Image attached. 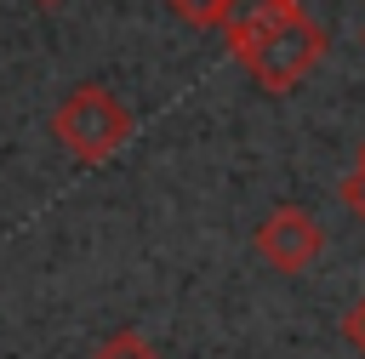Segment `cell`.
<instances>
[{"label":"cell","mask_w":365,"mask_h":359,"mask_svg":"<svg viewBox=\"0 0 365 359\" xmlns=\"http://www.w3.org/2000/svg\"><path fill=\"white\" fill-rule=\"evenodd\" d=\"M51 137H57V148H63L68 160H80V165H108V160L131 142V108H125L108 85L86 80V85H74V91L57 103Z\"/></svg>","instance_id":"obj_1"},{"label":"cell","mask_w":365,"mask_h":359,"mask_svg":"<svg viewBox=\"0 0 365 359\" xmlns=\"http://www.w3.org/2000/svg\"><path fill=\"white\" fill-rule=\"evenodd\" d=\"M319 57H325V28L297 6L262 46H251L245 57H240V68L251 74V85L257 91H268V97H285V91H297L314 68H319Z\"/></svg>","instance_id":"obj_2"},{"label":"cell","mask_w":365,"mask_h":359,"mask_svg":"<svg viewBox=\"0 0 365 359\" xmlns=\"http://www.w3.org/2000/svg\"><path fill=\"white\" fill-rule=\"evenodd\" d=\"M325 251V228L302 211V205H274L262 222H257V256L274 268V274H302L314 268Z\"/></svg>","instance_id":"obj_3"},{"label":"cell","mask_w":365,"mask_h":359,"mask_svg":"<svg viewBox=\"0 0 365 359\" xmlns=\"http://www.w3.org/2000/svg\"><path fill=\"white\" fill-rule=\"evenodd\" d=\"M297 11V0H228V11H222V40H228V51H234V63L251 51V46H262L285 17Z\"/></svg>","instance_id":"obj_4"},{"label":"cell","mask_w":365,"mask_h":359,"mask_svg":"<svg viewBox=\"0 0 365 359\" xmlns=\"http://www.w3.org/2000/svg\"><path fill=\"white\" fill-rule=\"evenodd\" d=\"M91 359H160V348H154L143 331H114L108 342H97Z\"/></svg>","instance_id":"obj_5"},{"label":"cell","mask_w":365,"mask_h":359,"mask_svg":"<svg viewBox=\"0 0 365 359\" xmlns=\"http://www.w3.org/2000/svg\"><path fill=\"white\" fill-rule=\"evenodd\" d=\"M188 28H217L222 23V11H228V0H165Z\"/></svg>","instance_id":"obj_6"},{"label":"cell","mask_w":365,"mask_h":359,"mask_svg":"<svg viewBox=\"0 0 365 359\" xmlns=\"http://www.w3.org/2000/svg\"><path fill=\"white\" fill-rule=\"evenodd\" d=\"M342 205H348V211L365 222V165H354V171L342 177Z\"/></svg>","instance_id":"obj_7"},{"label":"cell","mask_w":365,"mask_h":359,"mask_svg":"<svg viewBox=\"0 0 365 359\" xmlns=\"http://www.w3.org/2000/svg\"><path fill=\"white\" fill-rule=\"evenodd\" d=\"M348 342H354V348L365 353V302H359V308L348 313Z\"/></svg>","instance_id":"obj_8"},{"label":"cell","mask_w":365,"mask_h":359,"mask_svg":"<svg viewBox=\"0 0 365 359\" xmlns=\"http://www.w3.org/2000/svg\"><path fill=\"white\" fill-rule=\"evenodd\" d=\"M359 165H365V142H359Z\"/></svg>","instance_id":"obj_9"},{"label":"cell","mask_w":365,"mask_h":359,"mask_svg":"<svg viewBox=\"0 0 365 359\" xmlns=\"http://www.w3.org/2000/svg\"><path fill=\"white\" fill-rule=\"evenodd\" d=\"M359 46H365V28H359Z\"/></svg>","instance_id":"obj_10"},{"label":"cell","mask_w":365,"mask_h":359,"mask_svg":"<svg viewBox=\"0 0 365 359\" xmlns=\"http://www.w3.org/2000/svg\"><path fill=\"white\" fill-rule=\"evenodd\" d=\"M40 6H57V0H40Z\"/></svg>","instance_id":"obj_11"}]
</instances>
